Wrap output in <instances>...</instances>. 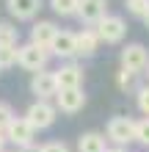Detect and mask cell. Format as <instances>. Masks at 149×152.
Segmentation results:
<instances>
[{
	"instance_id": "2",
	"label": "cell",
	"mask_w": 149,
	"mask_h": 152,
	"mask_svg": "<svg viewBox=\"0 0 149 152\" xmlns=\"http://www.w3.org/2000/svg\"><path fill=\"white\" fill-rule=\"evenodd\" d=\"M97 36H100V42H105V44H119L121 39H124V33H127V25H124V20H121L119 14H108V17H102V20L97 22Z\"/></svg>"
},
{
	"instance_id": "16",
	"label": "cell",
	"mask_w": 149,
	"mask_h": 152,
	"mask_svg": "<svg viewBox=\"0 0 149 152\" xmlns=\"http://www.w3.org/2000/svg\"><path fill=\"white\" fill-rule=\"evenodd\" d=\"M50 8H52L58 17H77L80 0H50Z\"/></svg>"
},
{
	"instance_id": "20",
	"label": "cell",
	"mask_w": 149,
	"mask_h": 152,
	"mask_svg": "<svg viewBox=\"0 0 149 152\" xmlns=\"http://www.w3.org/2000/svg\"><path fill=\"white\" fill-rule=\"evenodd\" d=\"M135 141L144 144V147H149V116L141 119V122H135Z\"/></svg>"
},
{
	"instance_id": "19",
	"label": "cell",
	"mask_w": 149,
	"mask_h": 152,
	"mask_svg": "<svg viewBox=\"0 0 149 152\" xmlns=\"http://www.w3.org/2000/svg\"><path fill=\"white\" fill-rule=\"evenodd\" d=\"M124 6L133 17H141V20L149 14V0H124Z\"/></svg>"
},
{
	"instance_id": "14",
	"label": "cell",
	"mask_w": 149,
	"mask_h": 152,
	"mask_svg": "<svg viewBox=\"0 0 149 152\" xmlns=\"http://www.w3.org/2000/svg\"><path fill=\"white\" fill-rule=\"evenodd\" d=\"M100 47V36H97V31H91V28H86L83 33H77V56H94Z\"/></svg>"
},
{
	"instance_id": "1",
	"label": "cell",
	"mask_w": 149,
	"mask_h": 152,
	"mask_svg": "<svg viewBox=\"0 0 149 152\" xmlns=\"http://www.w3.org/2000/svg\"><path fill=\"white\" fill-rule=\"evenodd\" d=\"M47 58H50V50L47 47H39V44H22L20 47V56H17V64H20L22 69H28V72H41V69L47 66Z\"/></svg>"
},
{
	"instance_id": "29",
	"label": "cell",
	"mask_w": 149,
	"mask_h": 152,
	"mask_svg": "<svg viewBox=\"0 0 149 152\" xmlns=\"http://www.w3.org/2000/svg\"><path fill=\"white\" fill-rule=\"evenodd\" d=\"M144 72H146V77H149V64H146V69H144Z\"/></svg>"
},
{
	"instance_id": "17",
	"label": "cell",
	"mask_w": 149,
	"mask_h": 152,
	"mask_svg": "<svg viewBox=\"0 0 149 152\" xmlns=\"http://www.w3.org/2000/svg\"><path fill=\"white\" fill-rule=\"evenodd\" d=\"M20 42V31L11 22H0V47H17Z\"/></svg>"
},
{
	"instance_id": "9",
	"label": "cell",
	"mask_w": 149,
	"mask_h": 152,
	"mask_svg": "<svg viewBox=\"0 0 149 152\" xmlns=\"http://www.w3.org/2000/svg\"><path fill=\"white\" fill-rule=\"evenodd\" d=\"M77 17L86 25H97L102 17H108V0H80Z\"/></svg>"
},
{
	"instance_id": "22",
	"label": "cell",
	"mask_w": 149,
	"mask_h": 152,
	"mask_svg": "<svg viewBox=\"0 0 149 152\" xmlns=\"http://www.w3.org/2000/svg\"><path fill=\"white\" fill-rule=\"evenodd\" d=\"M135 102H138V111H141L144 116H149V86L138 88V94H135Z\"/></svg>"
},
{
	"instance_id": "23",
	"label": "cell",
	"mask_w": 149,
	"mask_h": 152,
	"mask_svg": "<svg viewBox=\"0 0 149 152\" xmlns=\"http://www.w3.org/2000/svg\"><path fill=\"white\" fill-rule=\"evenodd\" d=\"M135 75H138V72L121 69V72H119V86H121V88H133V86H135Z\"/></svg>"
},
{
	"instance_id": "18",
	"label": "cell",
	"mask_w": 149,
	"mask_h": 152,
	"mask_svg": "<svg viewBox=\"0 0 149 152\" xmlns=\"http://www.w3.org/2000/svg\"><path fill=\"white\" fill-rule=\"evenodd\" d=\"M17 56H20V47H0V69H8L17 64Z\"/></svg>"
},
{
	"instance_id": "8",
	"label": "cell",
	"mask_w": 149,
	"mask_h": 152,
	"mask_svg": "<svg viewBox=\"0 0 149 152\" xmlns=\"http://www.w3.org/2000/svg\"><path fill=\"white\" fill-rule=\"evenodd\" d=\"M149 64L146 47L144 44H127L121 50V69H130V72H144Z\"/></svg>"
},
{
	"instance_id": "15",
	"label": "cell",
	"mask_w": 149,
	"mask_h": 152,
	"mask_svg": "<svg viewBox=\"0 0 149 152\" xmlns=\"http://www.w3.org/2000/svg\"><path fill=\"white\" fill-rule=\"evenodd\" d=\"M105 138L102 133H83L77 138V152H108L105 149Z\"/></svg>"
},
{
	"instance_id": "7",
	"label": "cell",
	"mask_w": 149,
	"mask_h": 152,
	"mask_svg": "<svg viewBox=\"0 0 149 152\" xmlns=\"http://www.w3.org/2000/svg\"><path fill=\"white\" fill-rule=\"evenodd\" d=\"M83 105H86V94H83L80 86H77V88H58V94H55V108L58 111L77 113Z\"/></svg>"
},
{
	"instance_id": "26",
	"label": "cell",
	"mask_w": 149,
	"mask_h": 152,
	"mask_svg": "<svg viewBox=\"0 0 149 152\" xmlns=\"http://www.w3.org/2000/svg\"><path fill=\"white\" fill-rule=\"evenodd\" d=\"M22 152H41V149H39V147H33V144H31V147H25Z\"/></svg>"
},
{
	"instance_id": "13",
	"label": "cell",
	"mask_w": 149,
	"mask_h": 152,
	"mask_svg": "<svg viewBox=\"0 0 149 152\" xmlns=\"http://www.w3.org/2000/svg\"><path fill=\"white\" fill-rule=\"evenodd\" d=\"M55 80H58V88H77L83 83V69L75 64H66L55 72Z\"/></svg>"
},
{
	"instance_id": "6",
	"label": "cell",
	"mask_w": 149,
	"mask_h": 152,
	"mask_svg": "<svg viewBox=\"0 0 149 152\" xmlns=\"http://www.w3.org/2000/svg\"><path fill=\"white\" fill-rule=\"evenodd\" d=\"M31 91L36 94V100H50V97L58 94V80H55V72H47L41 69L31 77Z\"/></svg>"
},
{
	"instance_id": "25",
	"label": "cell",
	"mask_w": 149,
	"mask_h": 152,
	"mask_svg": "<svg viewBox=\"0 0 149 152\" xmlns=\"http://www.w3.org/2000/svg\"><path fill=\"white\" fill-rule=\"evenodd\" d=\"M6 141H8V138H6V133H0V152L6 149Z\"/></svg>"
},
{
	"instance_id": "10",
	"label": "cell",
	"mask_w": 149,
	"mask_h": 152,
	"mask_svg": "<svg viewBox=\"0 0 149 152\" xmlns=\"http://www.w3.org/2000/svg\"><path fill=\"white\" fill-rule=\"evenodd\" d=\"M50 53L58 58H72L77 56V33H69V31H58V36L52 39L50 44Z\"/></svg>"
},
{
	"instance_id": "11",
	"label": "cell",
	"mask_w": 149,
	"mask_h": 152,
	"mask_svg": "<svg viewBox=\"0 0 149 152\" xmlns=\"http://www.w3.org/2000/svg\"><path fill=\"white\" fill-rule=\"evenodd\" d=\"M6 8H8V14H11L14 20L28 22V20H33V17L39 14L41 0H6Z\"/></svg>"
},
{
	"instance_id": "12",
	"label": "cell",
	"mask_w": 149,
	"mask_h": 152,
	"mask_svg": "<svg viewBox=\"0 0 149 152\" xmlns=\"http://www.w3.org/2000/svg\"><path fill=\"white\" fill-rule=\"evenodd\" d=\"M55 36H58V28H55V22H50V20H39L31 28V42L39 44V47H47L50 50V44H52Z\"/></svg>"
},
{
	"instance_id": "24",
	"label": "cell",
	"mask_w": 149,
	"mask_h": 152,
	"mask_svg": "<svg viewBox=\"0 0 149 152\" xmlns=\"http://www.w3.org/2000/svg\"><path fill=\"white\" fill-rule=\"evenodd\" d=\"M41 152H69V147L61 144V141H50V144L41 147Z\"/></svg>"
},
{
	"instance_id": "4",
	"label": "cell",
	"mask_w": 149,
	"mask_h": 152,
	"mask_svg": "<svg viewBox=\"0 0 149 152\" xmlns=\"http://www.w3.org/2000/svg\"><path fill=\"white\" fill-rule=\"evenodd\" d=\"M55 113H58L55 105H50L47 100H36L28 111H25V119H28L36 130H47V127H52V122H55Z\"/></svg>"
},
{
	"instance_id": "28",
	"label": "cell",
	"mask_w": 149,
	"mask_h": 152,
	"mask_svg": "<svg viewBox=\"0 0 149 152\" xmlns=\"http://www.w3.org/2000/svg\"><path fill=\"white\" fill-rule=\"evenodd\" d=\"M144 22H146V28H149V14H146V17H144Z\"/></svg>"
},
{
	"instance_id": "27",
	"label": "cell",
	"mask_w": 149,
	"mask_h": 152,
	"mask_svg": "<svg viewBox=\"0 0 149 152\" xmlns=\"http://www.w3.org/2000/svg\"><path fill=\"white\" fill-rule=\"evenodd\" d=\"M108 152H127L124 147H116V149H108Z\"/></svg>"
},
{
	"instance_id": "5",
	"label": "cell",
	"mask_w": 149,
	"mask_h": 152,
	"mask_svg": "<svg viewBox=\"0 0 149 152\" xmlns=\"http://www.w3.org/2000/svg\"><path fill=\"white\" fill-rule=\"evenodd\" d=\"M6 138L11 141V144H17V147H31L33 144V138H36V127H33V124L25 119H14L11 124H8V130H6Z\"/></svg>"
},
{
	"instance_id": "21",
	"label": "cell",
	"mask_w": 149,
	"mask_h": 152,
	"mask_svg": "<svg viewBox=\"0 0 149 152\" xmlns=\"http://www.w3.org/2000/svg\"><path fill=\"white\" fill-rule=\"evenodd\" d=\"M11 122H14V111H11V105H8V102H0V133H6Z\"/></svg>"
},
{
	"instance_id": "3",
	"label": "cell",
	"mask_w": 149,
	"mask_h": 152,
	"mask_svg": "<svg viewBox=\"0 0 149 152\" xmlns=\"http://www.w3.org/2000/svg\"><path fill=\"white\" fill-rule=\"evenodd\" d=\"M108 138L113 141V144L119 147H127L130 141H135V122L130 119V116H113V119L108 122Z\"/></svg>"
}]
</instances>
